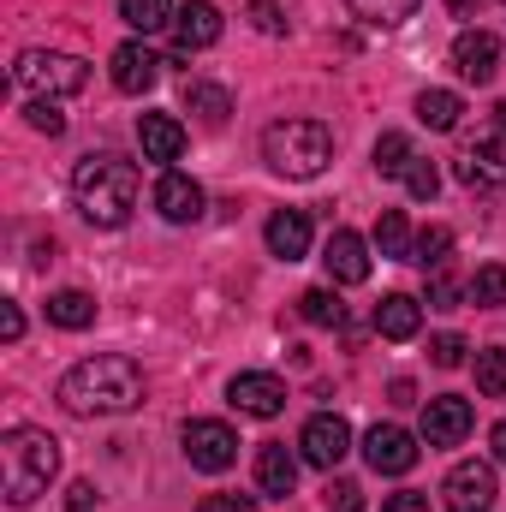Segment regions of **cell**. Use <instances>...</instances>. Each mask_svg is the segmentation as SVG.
<instances>
[{
  "label": "cell",
  "instance_id": "obj_17",
  "mask_svg": "<svg viewBox=\"0 0 506 512\" xmlns=\"http://www.w3.org/2000/svg\"><path fill=\"white\" fill-rule=\"evenodd\" d=\"M322 262H328V280H334V286H358V280H370V245H364L352 227H340V233L328 239Z\"/></svg>",
  "mask_w": 506,
  "mask_h": 512
},
{
  "label": "cell",
  "instance_id": "obj_3",
  "mask_svg": "<svg viewBox=\"0 0 506 512\" xmlns=\"http://www.w3.org/2000/svg\"><path fill=\"white\" fill-rule=\"evenodd\" d=\"M54 471H60V441L48 429H30V423L6 429V441H0V489H6L12 507L42 501Z\"/></svg>",
  "mask_w": 506,
  "mask_h": 512
},
{
  "label": "cell",
  "instance_id": "obj_12",
  "mask_svg": "<svg viewBox=\"0 0 506 512\" xmlns=\"http://www.w3.org/2000/svg\"><path fill=\"white\" fill-rule=\"evenodd\" d=\"M108 78H114V90L143 96V90H155V78H161V54H155L149 42H120L114 60H108Z\"/></svg>",
  "mask_w": 506,
  "mask_h": 512
},
{
  "label": "cell",
  "instance_id": "obj_15",
  "mask_svg": "<svg viewBox=\"0 0 506 512\" xmlns=\"http://www.w3.org/2000/svg\"><path fill=\"white\" fill-rule=\"evenodd\" d=\"M173 36H179V54L215 48V42H221V12H215L209 0H179V12H173Z\"/></svg>",
  "mask_w": 506,
  "mask_h": 512
},
{
  "label": "cell",
  "instance_id": "obj_25",
  "mask_svg": "<svg viewBox=\"0 0 506 512\" xmlns=\"http://www.w3.org/2000/svg\"><path fill=\"white\" fill-rule=\"evenodd\" d=\"M173 12H179L173 0H120V18H126L137 36H155V30H167V24H173Z\"/></svg>",
  "mask_w": 506,
  "mask_h": 512
},
{
  "label": "cell",
  "instance_id": "obj_27",
  "mask_svg": "<svg viewBox=\"0 0 506 512\" xmlns=\"http://www.w3.org/2000/svg\"><path fill=\"white\" fill-rule=\"evenodd\" d=\"M417 161V149H411V137L405 131H381L376 137V173L381 179H405V167Z\"/></svg>",
  "mask_w": 506,
  "mask_h": 512
},
{
  "label": "cell",
  "instance_id": "obj_32",
  "mask_svg": "<svg viewBox=\"0 0 506 512\" xmlns=\"http://www.w3.org/2000/svg\"><path fill=\"white\" fill-rule=\"evenodd\" d=\"M471 304H477V310H495V304H506V268H501V262L477 268V280H471Z\"/></svg>",
  "mask_w": 506,
  "mask_h": 512
},
{
  "label": "cell",
  "instance_id": "obj_2",
  "mask_svg": "<svg viewBox=\"0 0 506 512\" xmlns=\"http://www.w3.org/2000/svg\"><path fill=\"white\" fill-rule=\"evenodd\" d=\"M137 191H143V179L120 155H84L72 173V197H78L90 227H126L137 209Z\"/></svg>",
  "mask_w": 506,
  "mask_h": 512
},
{
  "label": "cell",
  "instance_id": "obj_35",
  "mask_svg": "<svg viewBox=\"0 0 506 512\" xmlns=\"http://www.w3.org/2000/svg\"><path fill=\"white\" fill-rule=\"evenodd\" d=\"M459 298H471V286H459L447 268H435V274H429V304H435V310H459Z\"/></svg>",
  "mask_w": 506,
  "mask_h": 512
},
{
  "label": "cell",
  "instance_id": "obj_4",
  "mask_svg": "<svg viewBox=\"0 0 506 512\" xmlns=\"http://www.w3.org/2000/svg\"><path fill=\"white\" fill-rule=\"evenodd\" d=\"M262 161L280 179H316L334 161V131L322 120H274L262 131Z\"/></svg>",
  "mask_w": 506,
  "mask_h": 512
},
{
  "label": "cell",
  "instance_id": "obj_28",
  "mask_svg": "<svg viewBox=\"0 0 506 512\" xmlns=\"http://www.w3.org/2000/svg\"><path fill=\"white\" fill-rule=\"evenodd\" d=\"M376 251L393 256V262H411V227H405V215H399V209H381V221H376Z\"/></svg>",
  "mask_w": 506,
  "mask_h": 512
},
{
  "label": "cell",
  "instance_id": "obj_21",
  "mask_svg": "<svg viewBox=\"0 0 506 512\" xmlns=\"http://www.w3.org/2000/svg\"><path fill=\"white\" fill-rule=\"evenodd\" d=\"M423 328V304L411 298V292H387L376 304V334L381 340H411Z\"/></svg>",
  "mask_w": 506,
  "mask_h": 512
},
{
  "label": "cell",
  "instance_id": "obj_9",
  "mask_svg": "<svg viewBox=\"0 0 506 512\" xmlns=\"http://www.w3.org/2000/svg\"><path fill=\"white\" fill-rule=\"evenodd\" d=\"M471 423H477L471 399H459V393L423 399V441H429V447H459V441L471 435Z\"/></svg>",
  "mask_w": 506,
  "mask_h": 512
},
{
  "label": "cell",
  "instance_id": "obj_42",
  "mask_svg": "<svg viewBox=\"0 0 506 512\" xmlns=\"http://www.w3.org/2000/svg\"><path fill=\"white\" fill-rule=\"evenodd\" d=\"M72 512H90L96 507V483H72V501H66Z\"/></svg>",
  "mask_w": 506,
  "mask_h": 512
},
{
  "label": "cell",
  "instance_id": "obj_8",
  "mask_svg": "<svg viewBox=\"0 0 506 512\" xmlns=\"http://www.w3.org/2000/svg\"><path fill=\"white\" fill-rule=\"evenodd\" d=\"M441 495H447V512H489L495 507V465L489 459L453 465L447 483H441Z\"/></svg>",
  "mask_w": 506,
  "mask_h": 512
},
{
  "label": "cell",
  "instance_id": "obj_37",
  "mask_svg": "<svg viewBox=\"0 0 506 512\" xmlns=\"http://www.w3.org/2000/svg\"><path fill=\"white\" fill-rule=\"evenodd\" d=\"M245 12H251V24L262 30V36H280V30H286V18H280L274 0H245Z\"/></svg>",
  "mask_w": 506,
  "mask_h": 512
},
{
  "label": "cell",
  "instance_id": "obj_20",
  "mask_svg": "<svg viewBox=\"0 0 506 512\" xmlns=\"http://www.w3.org/2000/svg\"><path fill=\"white\" fill-rule=\"evenodd\" d=\"M268 251L280 256V262L310 256V215L304 209H274L268 215Z\"/></svg>",
  "mask_w": 506,
  "mask_h": 512
},
{
  "label": "cell",
  "instance_id": "obj_18",
  "mask_svg": "<svg viewBox=\"0 0 506 512\" xmlns=\"http://www.w3.org/2000/svg\"><path fill=\"white\" fill-rule=\"evenodd\" d=\"M137 143H143V161H179L185 155V126L173 114H143L137 120Z\"/></svg>",
  "mask_w": 506,
  "mask_h": 512
},
{
  "label": "cell",
  "instance_id": "obj_11",
  "mask_svg": "<svg viewBox=\"0 0 506 512\" xmlns=\"http://www.w3.org/2000/svg\"><path fill=\"white\" fill-rule=\"evenodd\" d=\"M227 399H233L245 417H280V411H286V382L268 376V370H239V376L227 382Z\"/></svg>",
  "mask_w": 506,
  "mask_h": 512
},
{
  "label": "cell",
  "instance_id": "obj_39",
  "mask_svg": "<svg viewBox=\"0 0 506 512\" xmlns=\"http://www.w3.org/2000/svg\"><path fill=\"white\" fill-rule=\"evenodd\" d=\"M197 512H256V495H209Z\"/></svg>",
  "mask_w": 506,
  "mask_h": 512
},
{
  "label": "cell",
  "instance_id": "obj_33",
  "mask_svg": "<svg viewBox=\"0 0 506 512\" xmlns=\"http://www.w3.org/2000/svg\"><path fill=\"white\" fill-rule=\"evenodd\" d=\"M24 120H30V131H42V137H60L66 131V114H60L54 96H30L24 102Z\"/></svg>",
  "mask_w": 506,
  "mask_h": 512
},
{
  "label": "cell",
  "instance_id": "obj_16",
  "mask_svg": "<svg viewBox=\"0 0 506 512\" xmlns=\"http://www.w3.org/2000/svg\"><path fill=\"white\" fill-rule=\"evenodd\" d=\"M453 173H459V185H471V191H477V185H495V179H506V137H501V131L477 137V143L459 155V167H453Z\"/></svg>",
  "mask_w": 506,
  "mask_h": 512
},
{
  "label": "cell",
  "instance_id": "obj_36",
  "mask_svg": "<svg viewBox=\"0 0 506 512\" xmlns=\"http://www.w3.org/2000/svg\"><path fill=\"white\" fill-rule=\"evenodd\" d=\"M465 352H471V346H465L459 334H435V340H429V358H435V370H459V364H465Z\"/></svg>",
  "mask_w": 506,
  "mask_h": 512
},
{
  "label": "cell",
  "instance_id": "obj_34",
  "mask_svg": "<svg viewBox=\"0 0 506 512\" xmlns=\"http://www.w3.org/2000/svg\"><path fill=\"white\" fill-rule=\"evenodd\" d=\"M405 191H411L417 203H429V197L441 191V173H435V161H423V155H417V161L405 167Z\"/></svg>",
  "mask_w": 506,
  "mask_h": 512
},
{
  "label": "cell",
  "instance_id": "obj_26",
  "mask_svg": "<svg viewBox=\"0 0 506 512\" xmlns=\"http://www.w3.org/2000/svg\"><path fill=\"white\" fill-rule=\"evenodd\" d=\"M298 316H304L310 328H340V322H346V304L334 298V286H310V292L298 298Z\"/></svg>",
  "mask_w": 506,
  "mask_h": 512
},
{
  "label": "cell",
  "instance_id": "obj_14",
  "mask_svg": "<svg viewBox=\"0 0 506 512\" xmlns=\"http://www.w3.org/2000/svg\"><path fill=\"white\" fill-rule=\"evenodd\" d=\"M453 66H459V78L489 84V78L501 72V36H495V30H459V42H453Z\"/></svg>",
  "mask_w": 506,
  "mask_h": 512
},
{
  "label": "cell",
  "instance_id": "obj_23",
  "mask_svg": "<svg viewBox=\"0 0 506 512\" xmlns=\"http://www.w3.org/2000/svg\"><path fill=\"white\" fill-rule=\"evenodd\" d=\"M185 108H191L203 126H227V114H233V96H227L221 84L197 78V84H185Z\"/></svg>",
  "mask_w": 506,
  "mask_h": 512
},
{
  "label": "cell",
  "instance_id": "obj_31",
  "mask_svg": "<svg viewBox=\"0 0 506 512\" xmlns=\"http://www.w3.org/2000/svg\"><path fill=\"white\" fill-rule=\"evenodd\" d=\"M477 393L506 399V352L501 346H483V352H477Z\"/></svg>",
  "mask_w": 506,
  "mask_h": 512
},
{
  "label": "cell",
  "instance_id": "obj_41",
  "mask_svg": "<svg viewBox=\"0 0 506 512\" xmlns=\"http://www.w3.org/2000/svg\"><path fill=\"white\" fill-rule=\"evenodd\" d=\"M0 340H24V310L18 304H0Z\"/></svg>",
  "mask_w": 506,
  "mask_h": 512
},
{
  "label": "cell",
  "instance_id": "obj_24",
  "mask_svg": "<svg viewBox=\"0 0 506 512\" xmlns=\"http://www.w3.org/2000/svg\"><path fill=\"white\" fill-rule=\"evenodd\" d=\"M459 114H465V102H459L453 90H423V96H417V120L429 131H453Z\"/></svg>",
  "mask_w": 506,
  "mask_h": 512
},
{
  "label": "cell",
  "instance_id": "obj_45",
  "mask_svg": "<svg viewBox=\"0 0 506 512\" xmlns=\"http://www.w3.org/2000/svg\"><path fill=\"white\" fill-rule=\"evenodd\" d=\"M495 114H501V126H506V102H501V108H495Z\"/></svg>",
  "mask_w": 506,
  "mask_h": 512
},
{
  "label": "cell",
  "instance_id": "obj_13",
  "mask_svg": "<svg viewBox=\"0 0 506 512\" xmlns=\"http://www.w3.org/2000/svg\"><path fill=\"white\" fill-rule=\"evenodd\" d=\"M155 209H161V221H173V227H191V221H203V185L191 179V173H161L155 179Z\"/></svg>",
  "mask_w": 506,
  "mask_h": 512
},
{
  "label": "cell",
  "instance_id": "obj_44",
  "mask_svg": "<svg viewBox=\"0 0 506 512\" xmlns=\"http://www.w3.org/2000/svg\"><path fill=\"white\" fill-rule=\"evenodd\" d=\"M447 12H453V18H477V12H483V0H447Z\"/></svg>",
  "mask_w": 506,
  "mask_h": 512
},
{
  "label": "cell",
  "instance_id": "obj_30",
  "mask_svg": "<svg viewBox=\"0 0 506 512\" xmlns=\"http://www.w3.org/2000/svg\"><path fill=\"white\" fill-rule=\"evenodd\" d=\"M447 251H453V233H447V227H423V233L411 239V262H423L429 274L447 268Z\"/></svg>",
  "mask_w": 506,
  "mask_h": 512
},
{
  "label": "cell",
  "instance_id": "obj_29",
  "mask_svg": "<svg viewBox=\"0 0 506 512\" xmlns=\"http://www.w3.org/2000/svg\"><path fill=\"white\" fill-rule=\"evenodd\" d=\"M370 30H393V24H405L411 12H417V0H346Z\"/></svg>",
  "mask_w": 506,
  "mask_h": 512
},
{
  "label": "cell",
  "instance_id": "obj_40",
  "mask_svg": "<svg viewBox=\"0 0 506 512\" xmlns=\"http://www.w3.org/2000/svg\"><path fill=\"white\" fill-rule=\"evenodd\" d=\"M381 512H429V495H411V489H399V495H387Z\"/></svg>",
  "mask_w": 506,
  "mask_h": 512
},
{
  "label": "cell",
  "instance_id": "obj_6",
  "mask_svg": "<svg viewBox=\"0 0 506 512\" xmlns=\"http://www.w3.org/2000/svg\"><path fill=\"white\" fill-rule=\"evenodd\" d=\"M185 459H191L197 471H209V477L233 471V465H239V435H233V423H221V417H191V423H185Z\"/></svg>",
  "mask_w": 506,
  "mask_h": 512
},
{
  "label": "cell",
  "instance_id": "obj_5",
  "mask_svg": "<svg viewBox=\"0 0 506 512\" xmlns=\"http://www.w3.org/2000/svg\"><path fill=\"white\" fill-rule=\"evenodd\" d=\"M12 84L24 96H54L60 102V96H78L90 84V66L78 54H60V48H24L12 60Z\"/></svg>",
  "mask_w": 506,
  "mask_h": 512
},
{
  "label": "cell",
  "instance_id": "obj_22",
  "mask_svg": "<svg viewBox=\"0 0 506 512\" xmlns=\"http://www.w3.org/2000/svg\"><path fill=\"white\" fill-rule=\"evenodd\" d=\"M48 322H54V328H66V334H78V328H90V322H96V298H90V292H78V286H66V292H54V298H48Z\"/></svg>",
  "mask_w": 506,
  "mask_h": 512
},
{
  "label": "cell",
  "instance_id": "obj_7",
  "mask_svg": "<svg viewBox=\"0 0 506 512\" xmlns=\"http://www.w3.org/2000/svg\"><path fill=\"white\" fill-rule=\"evenodd\" d=\"M298 453H304V465L334 471V465L352 453V423H346L340 411H316V417L304 423V435H298Z\"/></svg>",
  "mask_w": 506,
  "mask_h": 512
},
{
  "label": "cell",
  "instance_id": "obj_19",
  "mask_svg": "<svg viewBox=\"0 0 506 512\" xmlns=\"http://www.w3.org/2000/svg\"><path fill=\"white\" fill-rule=\"evenodd\" d=\"M298 459H304V453H292L286 441H268V447L256 453V489H262V495H292Z\"/></svg>",
  "mask_w": 506,
  "mask_h": 512
},
{
  "label": "cell",
  "instance_id": "obj_1",
  "mask_svg": "<svg viewBox=\"0 0 506 512\" xmlns=\"http://www.w3.org/2000/svg\"><path fill=\"white\" fill-rule=\"evenodd\" d=\"M60 405L72 417H120L143 405V370L131 358H84L60 376Z\"/></svg>",
  "mask_w": 506,
  "mask_h": 512
},
{
  "label": "cell",
  "instance_id": "obj_43",
  "mask_svg": "<svg viewBox=\"0 0 506 512\" xmlns=\"http://www.w3.org/2000/svg\"><path fill=\"white\" fill-rule=\"evenodd\" d=\"M489 447H495V465H506V417L489 429Z\"/></svg>",
  "mask_w": 506,
  "mask_h": 512
},
{
  "label": "cell",
  "instance_id": "obj_10",
  "mask_svg": "<svg viewBox=\"0 0 506 512\" xmlns=\"http://www.w3.org/2000/svg\"><path fill=\"white\" fill-rule=\"evenodd\" d=\"M417 435L411 429H399V423H376L370 435H364V459H370V471L381 477H405L411 465H417Z\"/></svg>",
  "mask_w": 506,
  "mask_h": 512
},
{
  "label": "cell",
  "instance_id": "obj_38",
  "mask_svg": "<svg viewBox=\"0 0 506 512\" xmlns=\"http://www.w3.org/2000/svg\"><path fill=\"white\" fill-rule=\"evenodd\" d=\"M328 512H364L358 483H334V489H328Z\"/></svg>",
  "mask_w": 506,
  "mask_h": 512
}]
</instances>
